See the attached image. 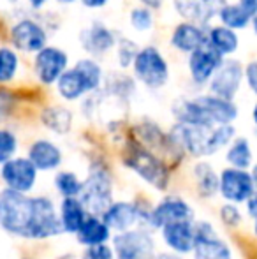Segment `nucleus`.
Returning a JSON list of instances; mask_svg holds the SVG:
<instances>
[{
  "mask_svg": "<svg viewBox=\"0 0 257 259\" xmlns=\"http://www.w3.org/2000/svg\"><path fill=\"white\" fill-rule=\"evenodd\" d=\"M18 152V136L11 129L0 127V166L11 160Z\"/></svg>",
  "mask_w": 257,
  "mask_h": 259,
  "instance_id": "c9c22d12",
  "label": "nucleus"
},
{
  "mask_svg": "<svg viewBox=\"0 0 257 259\" xmlns=\"http://www.w3.org/2000/svg\"><path fill=\"white\" fill-rule=\"evenodd\" d=\"M236 2L240 4L241 9H243L252 20L257 16V0H236Z\"/></svg>",
  "mask_w": 257,
  "mask_h": 259,
  "instance_id": "a19ab883",
  "label": "nucleus"
},
{
  "mask_svg": "<svg viewBox=\"0 0 257 259\" xmlns=\"http://www.w3.org/2000/svg\"><path fill=\"white\" fill-rule=\"evenodd\" d=\"M79 2L85 7H88V9H100V7L108 6L110 0H79Z\"/></svg>",
  "mask_w": 257,
  "mask_h": 259,
  "instance_id": "37998d69",
  "label": "nucleus"
},
{
  "mask_svg": "<svg viewBox=\"0 0 257 259\" xmlns=\"http://www.w3.org/2000/svg\"><path fill=\"white\" fill-rule=\"evenodd\" d=\"M129 23L136 32H150L153 28V11L143 6L134 7V9H130Z\"/></svg>",
  "mask_w": 257,
  "mask_h": 259,
  "instance_id": "f704fd0d",
  "label": "nucleus"
},
{
  "mask_svg": "<svg viewBox=\"0 0 257 259\" xmlns=\"http://www.w3.org/2000/svg\"><path fill=\"white\" fill-rule=\"evenodd\" d=\"M79 201L86 208L88 215H100L106 211V208L113 203V182L111 175L100 164L90 166L88 178L83 182V191L79 194Z\"/></svg>",
  "mask_w": 257,
  "mask_h": 259,
  "instance_id": "39448f33",
  "label": "nucleus"
},
{
  "mask_svg": "<svg viewBox=\"0 0 257 259\" xmlns=\"http://www.w3.org/2000/svg\"><path fill=\"white\" fill-rule=\"evenodd\" d=\"M59 215L62 231L69 233V235H78L83 222L88 217V211L83 206V203L79 201V198H64L60 201Z\"/></svg>",
  "mask_w": 257,
  "mask_h": 259,
  "instance_id": "a878e982",
  "label": "nucleus"
},
{
  "mask_svg": "<svg viewBox=\"0 0 257 259\" xmlns=\"http://www.w3.org/2000/svg\"><path fill=\"white\" fill-rule=\"evenodd\" d=\"M115 259H157L150 229L134 228L113 236Z\"/></svg>",
  "mask_w": 257,
  "mask_h": 259,
  "instance_id": "423d86ee",
  "label": "nucleus"
},
{
  "mask_svg": "<svg viewBox=\"0 0 257 259\" xmlns=\"http://www.w3.org/2000/svg\"><path fill=\"white\" fill-rule=\"evenodd\" d=\"M195 243L192 256L194 259H233L229 245L219 238L215 228L208 221L195 222Z\"/></svg>",
  "mask_w": 257,
  "mask_h": 259,
  "instance_id": "4468645a",
  "label": "nucleus"
},
{
  "mask_svg": "<svg viewBox=\"0 0 257 259\" xmlns=\"http://www.w3.org/2000/svg\"><path fill=\"white\" fill-rule=\"evenodd\" d=\"M76 238H78V242L83 247L102 245V243H106L111 238V229L106 226L102 217L88 215L86 221L83 222L81 229L78 231V235H76Z\"/></svg>",
  "mask_w": 257,
  "mask_h": 259,
  "instance_id": "bb28decb",
  "label": "nucleus"
},
{
  "mask_svg": "<svg viewBox=\"0 0 257 259\" xmlns=\"http://www.w3.org/2000/svg\"><path fill=\"white\" fill-rule=\"evenodd\" d=\"M32 217H34V198L9 189L0 191V228L4 231L28 238Z\"/></svg>",
  "mask_w": 257,
  "mask_h": 259,
  "instance_id": "7ed1b4c3",
  "label": "nucleus"
},
{
  "mask_svg": "<svg viewBox=\"0 0 257 259\" xmlns=\"http://www.w3.org/2000/svg\"><path fill=\"white\" fill-rule=\"evenodd\" d=\"M195 187L201 198H213L219 192V175L208 162H197L194 166Z\"/></svg>",
  "mask_w": 257,
  "mask_h": 259,
  "instance_id": "c756f323",
  "label": "nucleus"
},
{
  "mask_svg": "<svg viewBox=\"0 0 257 259\" xmlns=\"http://www.w3.org/2000/svg\"><path fill=\"white\" fill-rule=\"evenodd\" d=\"M195 101L212 125H231L238 118V106L234 104V101L222 99L212 94L195 96Z\"/></svg>",
  "mask_w": 257,
  "mask_h": 259,
  "instance_id": "6ab92c4d",
  "label": "nucleus"
},
{
  "mask_svg": "<svg viewBox=\"0 0 257 259\" xmlns=\"http://www.w3.org/2000/svg\"><path fill=\"white\" fill-rule=\"evenodd\" d=\"M132 76L136 81L150 90H161L169 83L171 71L166 57L157 46H143L132 64Z\"/></svg>",
  "mask_w": 257,
  "mask_h": 259,
  "instance_id": "20e7f679",
  "label": "nucleus"
},
{
  "mask_svg": "<svg viewBox=\"0 0 257 259\" xmlns=\"http://www.w3.org/2000/svg\"><path fill=\"white\" fill-rule=\"evenodd\" d=\"M20 72V55L13 46H0V87L14 81Z\"/></svg>",
  "mask_w": 257,
  "mask_h": 259,
  "instance_id": "2f4dec72",
  "label": "nucleus"
},
{
  "mask_svg": "<svg viewBox=\"0 0 257 259\" xmlns=\"http://www.w3.org/2000/svg\"><path fill=\"white\" fill-rule=\"evenodd\" d=\"M6 2H9V4H18L20 0H6Z\"/></svg>",
  "mask_w": 257,
  "mask_h": 259,
  "instance_id": "603ef678",
  "label": "nucleus"
},
{
  "mask_svg": "<svg viewBox=\"0 0 257 259\" xmlns=\"http://www.w3.org/2000/svg\"><path fill=\"white\" fill-rule=\"evenodd\" d=\"M59 4H62V6H71V4L78 2V0H57Z\"/></svg>",
  "mask_w": 257,
  "mask_h": 259,
  "instance_id": "8fccbe9b",
  "label": "nucleus"
},
{
  "mask_svg": "<svg viewBox=\"0 0 257 259\" xmlns=\"http://www.w3.org/2000/svg\"><path fill=\"white\" fill-rule=\"evenodd\" d=\"M219 192L231 205L247 203L255 194L252 175L247 169L226 167L219 175Z\"/></svg>",
  "mask_w": 257,
  "mask_h": 259,
  "instance_id": "9d476101",
  "label": "nucleus"
},
{
  "mask_svg": "<svg viewBox=\"0 0 257 259\" xmlns=\"http://www.w3.org/2000/svg\"><path fill=\"white\" fill-rule=\"evenodd\" d=\"M124 164L132 169L141 180L157 191H166L169 185V169L153 150L143 147L136 140L129 141L124 152Z\"/></svg>",
  "mask_w": 257,
  "mask_h": 259,
  "instance_id": "f03ea898",
  "label": "nucleus"
},
{
  "mask_svg": "<svg viewBox=\"0 0 257 259\" xmlns=\"http://www.w3.org/2000/svg\"><path fill=\"white\" fill-rule=\"evenodd\" d=\"M206 45L217 52L222 58H231L240 48V37L238 32L224 27V25H215V27L206 28Z\"/></svg>",
  "mask_w": 257,
  "mask_h": 259,
  "instance_id": "b1692460",
  "label": "nucleus"
},
{
  "mask_svg": "<svg viewBox=\"0 0 257 259\" xmlns=\"http://www.w3.org/2000/svg\"><path fill=\"white\" fill-rule=\"evenodd\" d=\"M69 69V55L59 46H46L34 55V74L44 87L55 85Z\"/></svg>",
  "mask_w": 257,
  "mask_h": 259,
  "instance_id": "9b49d317",
  "label": "nucleus"
},
{
  "mask_svg": "<svg viewBox=\"0 0 257 259\" xmlns=\"http://www.w3.org/2000/svg\"><path fill=\"white\" fill-rule=\"evenodd\" d=\"M72 111L65 106H48L41 111V122L55 134H67L72 127Z\"/></svg>",
  "mask_w": 257,
  "mask_h": 259,
  "instance_id": "cd10ccee",
  "label": "nucleus"
},
{
  "mask_svg": "<svg viewBox=\"0 0 257 259\" xmlns=\"http://www.w3.org/2000/svg\"><path fill=\"white\" fill-rule=\"evenodd\" d=\"M79 46L83 52L88 53L90 58L102 57V55L110 53L111 50L117 48L118 35L113 28L108 27L104 21H92L88 27H83L79 30Z\"/></svg>",
  "mask_w": 257,
  "mask_h": 259,
  "instance_id": "ddd939ff",
  "label": "nucleus"
},
{
  "mask_svg": "<svg viewBox=\"0 0 257 259\" xmlns=\"http://www.w3.org/2000/svg\"><path fill=\"white\" fill-rule=\"evenodd\" d=\"M226 162L229 167L236 169H248L254 164V152H252L250 141L245 136H236L226 152Z\"/></svg>",
  "mask_w": 257,
  "mask_h": 259,
  "instance_id": "c85d7f7f",
  "label": "nucleus"
},
{
  "mask_svg": "<svg viewBox=\"0 0 257 259\" xmlns=\"http://www.w3.org/2000/svg\"><path fill=\"white\" fill-rule=\"evenodd\" d=\"M250 175H252V180H254V187H255V194H257V162L252 166Z\"/></svg>",
  "mask_w": 257,
  "mask_h": 259,
  "instance_id": "49530a36",
  "label": "nucleus"
},
{
  "mask_svg": "<svg viewBox=\"0 0 257 259\" xmlns=\"http://www.w3.org/2000/svg\"><path fill=\"white\" fill-rule=\"evenodd\" d=\"M252 122H254V125L257 127V103L252 106Z\"/></svg>",
  "mask_w": 257,
  "mask_h": 259,
  "instance_id": "09e8293b",
  "label": "nucleus"
},
{
  "mask_svg": "<svg viewBox=\"0 0 257 259\" xmlns=\"http://www.w3.org/2000/svg\"><path fill=\"white\" fill-rule=\"evenodd\" d=\"M55 191L64 198H79L83 191V182L78 178V175L72 171H59L53 178Z\"/></svg>",
  "mask_w": 257,
  "mask_h": 259,
  "instance_id": "473e14b6",
  "label": "nucleus"
},
{
  "mask_svg": "<svg viewBox=\"0 0 257 259\" xmlns=\"http://www.w3.org/2000/svg\"><path fill=\"white\" fill-rule=\"evenodd\" d=\"M81 259H115L113 247H110L108 243L95 247H85V252H83Z\"/></svg>",
  "mask_w": 257,
  "mask_h": 259,
  "instance_id": "58836bf2",
  "label": "nucleus"
},
{
  "mask_svg": "<svg viewBox=\"0 0 257 259\" xmlns=\"http://www.w3.org/2000/svg\"><path fill=\"white\" fill-rule=\"evenodd\" d=\"M102 94L108 97H113L115 101L127 103L136 94V79H134V76H129L125 71H111L108 72V76H104Z\"/></svg>",
  "mask_w": 257,
  "mask_h": 259,
  "instance_id": "393cba45",
  "label": "nucleus"
},
{
  "mask_svg": "<svg viewBox=\"0 0 257 259\" xmlns=\"http://www.w3.org/2000/svg\"><path fill=\"white\" fill-rule=\"evenodd\" d=\"M144 213L146 211L141 210V206L136 205V203L113 201L100 217L106 222L108 228L118 235V233H125L129 229H134L137 224H141L139 228H143Z\"/></svg>",
  "mask_w": 257,
  "mask_h": 259,
  "instance_id": "dca6fc26",
  "label": "nucleus"
},
{
  "mask_svg": "<svg viewBox=\"0 0 257 259\" xmlns=\"http://www.w3.org/2000/svg\"><path fill=\"white\" fill-rule=\"evenodd\" d=\"M252 28H254V34L257 35V16L252 20Z\"/></svg>",
  "mask_w": 257,
  "mask_h": 259,
  "instance_id": "3c124183",
  "label": "nucleus"
},
{
  "mask_svg": "<svg viewBox=\"0 0 257 259\" xmlns=\"http://www.w3.org/2000/svg\"><path fill=\"white\" fill-rule=\"evenodd\" d=\"M222 62L224 58L217 52H213L208 45H204L202 48L190 53L189 60H187V67H189V76L194 85L208 87L210 79L213 78V74L217 72V69L220 67Z\"/></svg>",
  "mask_w": 257,
  "mask_h": 259,
  "instance_id": "f3484780",
  "label": "nucleus"
},
{
  "mask_svg": "<svg viewBox=\"0 0 257 259\" xmlns=\"http://www.w3.org/2000/svg\"><path fill=\"white\" fill-rule=\"evenodd\" d=\"M175 222H194V210L185 199L169 196L150 208V228L162 229Z\"/></svg>",
  "mask_w": 257,
  "mask_h": 259,
  "instance_id": "2eb2a0df",
  "label": "nucleus"
},
{
  "mask_svg": "<svg viewBox=\"0 0 257 259\" xmlns=\"http://www.w3.org/2000/svg\"><path fill=\"white\" fill-rule=\"evenodd\" d=\"M169 45L180 53H194L206 45V28L190 21H180L169 35Z\"/></svg>",
  "mask_w": 257,
  "mask_h": 259,
  "instance_id": "aec40b11",
  "label": "nucleus"
},
{
  "mask_svg": "<svg viewBox=\"0 0 257 259\" xmlns=\"http://www.w3.org/2000/svg\"><path fill=\"white\" fill-rule=\"evenodd\" d=\"M195 222H175L161 229L162 240L175 254H189L194 250L195 243Z\"/></svg>",
  "mask_w": 257,
  "mask_h": 259,
  "instance_id": "412c9836",
  "label": "nucleus"
},
{
  "mask_svg": "<svg viewBox=\"0 0 257 259\" xmlns=\"http://www.w3.org/2000/svg\"><path fill=\"white\" fill-rule=\"evenodd\" d=\"M137 2H139V6L146 7V9L155 11V9H161L164 0H137Z\"/></svg>",
  "mask_w": 257,
  "mask_h": 259,
  "instance_id": "c03bdc74",
  "label": "nucleus"
},
{
  "mask_svg": "<svg viewBox=\"0 0 257 259\" xmlns=\"http://www.w3.org/2000/svg\"><path fill=\"white\" fill-rule=\"evenodd\" d=\"M55 85H57V94H59L64 101H67V103L79 101V99H83V97L93 94L88 81H86L85 74H83V72L79 71V67H76V65L69 67L67 71L60 76Z\"/></svg>",
  "mask_w": 257,
  "mask_h": 259,
  "instance_id": "5701e85b",
  "label": "nucleus"
},
{
  "mask_svg": "<svg viewBox=\"0 0 257 259\" xmlns=\"http://www.w3.org/2000/svg\"><path fill=\"white\" fill-rule=\"evenodd\" d=\"M219 21L220 25L231 28V30H245L248 25H252V18L241 9V6L238 2H227L222 9L219 11Z\"/></svg>",
  "mask_w": 257,
  "mask_h": 259,
  "instance_id": "7c9ffc66",
  "label": "nucleus"
},
{
  "mask_svg": "<svg viewBox=\"0 0 257 259\" xmlns=\"http://www.w3.org/2000/svg\"><path fill=\"white\" fill-rule=\"evenodd\" d=\"M139 52V46L134 41H130L127 37H120L117 42V64L120 67V71H127L129 67H132L134 60Z\"/></svg>",
  "mask_w": 257,
  "mask_h": 259,
  "instance_id": "72a5a7b5",
  "label": "nucleus"
},
{
  "mask_svg": "<svg viewBox=\"0 0 257 259\" xmlns=\"http://www.w3.org/2000/svg\"><path fill=\"white\" fill-rule=\"evenodd\" d=\"M245 83L250 92L257 96V60H250L245 65Z\"/></svg>",
  "mask_w": 257,
  "mask_h": 259,
  "instance_id": "ea45409f",
  "label": "nucleus"
},
{
  "mask_svg": "<svg viewBox=\"0 0 257 259\" xmlns=\"http://www.w3.org/2000/svg\"><path fill=\"white\" fill-rule=\"evenodd\" d=\"M173 4L183 21L208 28L210 21L219 16V11L226 6L227 0H173Z\"/></svg>",
  "mask_w": 257,
  "mask_h": 259,
  "instance_id": "a211bd4d",
  "label": "nucleus"
},
{
  "mask_svg": "<svg viewBox=\"0 0 257 259\" xmlns=\"http://www.w3.org/2000/svg\"><path fill=\"white\" fill-rule=\"evenodd\" d=\"M245 205H247V213L250 215V219H254V221L257 222V194L252 196Z\"/></svg>",
  "mask_w": 257,
  "mask_h": 259,
  "instance_id": "79ce46f5",
  "label": "nucleus"
},
{
  "mask_svg": "<svg viewBox=\"0 0 257 259\" xmlns=\"http://www.w3.org/2000/svg\"><path fill=\"white\" fill-rule=\"evenodd\" d=\"M245 81V65L236 58H224L220 67L213 74L208 83V90L212 96L222 97L227 101H234Z\"/></svg>",
  "mask_w": 257,
  "mask_h": 259,
  "instance_id": "6e6552de",
  "label": "nucleus"
},
{
  "mask_svg": "<svg viewBox=\"0 0 257 259\" xmlns=\"http://www.w3.org/2000/svg\"><path fill=\"white\" fill-rule=\"evenodd\" d=\"M9 41L16 52L35 55L48 46V30L41 21L27 16L11 25Z\"/></svg>",
  "mask_w": 257,
  "mask_h": 259,
  "instance_id": "0eeeda50",
  "label": "nucleus"
},
{
  "mask_svg": "<svg viewBox=\"0 0 257 259\" xmlns=\"http://www.w3.org/2000/svg\"><path fill=\"white\" fill-rule=\"evenodd\" d=\"M169 138L183 154L192 157H210L229 147L231 141L236 138V129L233 123L215 127H192L175 123L169 129Z\"/></svg>",
  "mask_w": 257,
  "mask_h": 259,
  "instance_id": "f257e3e1",
  "label": "nucleus"
},
{
  "mask_svg": "<svg viewBox=\"0 0 257 259\" xmlns=\"http://www.w3.org/2000/svg\"><path fill=\"white\" fill-rule=\"evenodd\" d=\"M37 173L28 157H13L0 166V178L6 184V189L20 194H28L37 184Z\"/></svg>",
  "mask_w": 257,
  "mask_h": 259,
  "instance_id": "f8f14e48",
  "label": "nucleus"
},
{
  "mask_svg": "<svg viewBox=\"0 0 257 259\" xmlns=\"http://www.w3.org/2000/svg\"><path fill=\"white\" fill-rule=\"evenodd\" d=\"M27 157L37 171H53L62 164V150L52 140H35L28 147Z\"/></svg>",
  "mask_w": 257,
  "mask_h": 259,
  "instance_id": "4be33fe9",
  "label": "nucleus"
},
{
  "mask_svg": "<svg viewBox=\"0 0 257 259\" xmlns=\"http://www.w3.org/2000/svg\"><path fill=\"white\" fill-rule=\"evenodd\" d=\"M27 2H28V6H30L34 11H39V9H42V7H44L46 4L49 2V0H27Z\"/></svg>",
  "mask_w": 257,
  "mask_h": 259,
  "instance_id": "a18cd8bd",
  "label": "nucleus"
},
{
  "mask_svg": "<svg viewBox=\"0 0 257 259\" xmlns=\"http://www.w3.org/2000/svg\"><path fill=\"white\" fill-rule=\"evenodd\" d=\"M25 259H30V257H25Z\"/></svg>",
  "mask_w": 257,
  "mask_h": 259,
  "instance_id": "5fc2aeb1",
  "label": "nucleus"
},
{
  "mask_svg": "<svg viewBox=\"0 0 257 259\" xmlns=\"http://www.w3.org/2000/svg\"><path fill=\"white\" fill-rule=\"evenodd\" d=\"M220 219L226 226L229 228H236L241 222V211L238 210V205H231V203H226L222 208H220Z\"/></svg>",
  "mask_w": 257,
  "mask_h": 259,
  "instance_id": "4c0bfd02",
  "label": "nucleus"
},
{
  "mask_svg": "<svg viewBox=\"0 0 257 259\" xmlns=\"http://www.w3.org/2000/svg\"><path fill=\"white\" fill-rule=\"evenodd\" d=\"M254 231H255V235H257V222L254 224Z\"/></svg>",
  "mask_w": 257,
  "mask_h": 259,
  "instance_id": "864d4df0",
  "label": "nucleus"
},
{
  "mask_svg": "<svg viewBox=\"0 0 257 259\" xmlns=\"http://www.w3.org/2000/svg\"><path fill=\"white\" fill-rule=\"evenodd\" d=\"M16 108V96L9 89L0 87V122L9 118V115Z\"/></svg>",
  "mask_w": 257,
  "mask_h": 259,
  "instance_id": "e433bc0d",
  "label": "nucleus"
},
{
  "mask_svg": "<svg viewBox=\"0 0 257 259\" xmlns=\"http://www.w3.org/2000/svg\"><path fill=\"white\" fill-rule=\"evenodd\" d=\"M157 259H183V257H180L178 254H162Z\"/></svg>",
  "mask_w": 257,
  "mask_h": 259,
  "instance_id": "de8ad7c7",
  "label": "nucleus"
},
{
  "mask_svg": "<svg viewBox=\"0 0 257 259\" xmlns=\"http://www.w3.org/2000/svg\"><path fill=\"white\" fill-rule=\"evenodd\" d=\"M60 233H62V224L53 199L48 196H34V217H32L28 240H46Z\"/></svg>",
  "mask_w": 257,
  "mask_h": 259,
  "instance_id": "1a4fd4ad",
  "label": "nucleus"
}]
</instances>
